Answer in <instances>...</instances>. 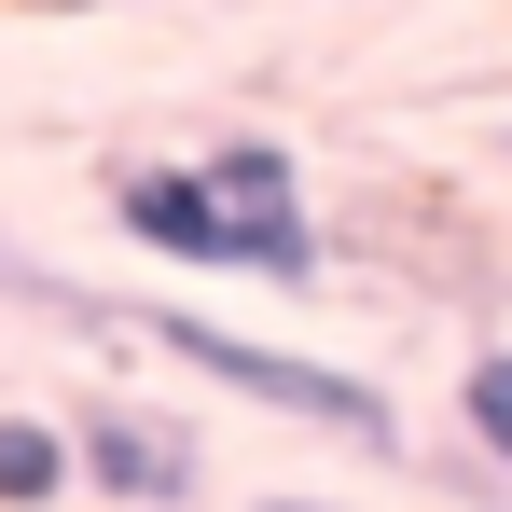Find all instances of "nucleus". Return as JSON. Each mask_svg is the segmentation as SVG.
Listing matches in <instances>:
<instances>
[{
  "mask_svg": "<svg viewBox=\"0 0 512 512\" xmlns=\"http://www.w3.org/2000/svg\"><path fill=\"white\" fill-rule=\"evenodd\" d=\"M111 222L194 277H277V291L319 277V208L277 139H222L194 167H111Z\"/></svg>",
  "mask_w": 512,
  "mask_h": 512,
  "instance_id": "1",
  "label": "nucleus"
},
{
  "mask_svg": "<svg viewBox=\"0 0 512 512\" xmlns=\"http://www.w3.org/2000/svg\"><path fill=\"white\" fill-rule=\"evenodd\" d=\"M125 333H139V346H167L180 374H208V388L263 402V416H305V429H333V443H360V457H402V416H388V388H374V374H346V360H305V346L222 333V319H194V305H139Z\"/></svg>",
  "mask_w": 512,
  "mask_h": 512,
  "instance_id": "2",
  "label": "nucleus"
},
{
  "mask_svg": "<svg viewBox=\"0 0 512 512\" xmlns=\"http://www.w3.org/2000/svg\"><path fill=\"white\" fill-rule=\"evenodd\" d=\"M70 485H97L111 512H180L194 499V443H180L167 416H139V402H97V416L70 429Z\"/></svg>",
  "mask_w": 512,
  "mask_h": 512,
  "instance_id": "3",
  "label": "nucleus"
},
{
  "mask_svg": "<svg viewBox=\"0 0 512 512\" xmlns=\"http://www.w3.org/2000/svg\"><path fill=\"white\" fill-rule=\"evenodd\" d=\"M56 499H70V429L0 416V512H56Z\"/></svg>",
  "mask_w": 512,
  "mask_h": 512,
  "instance_id": "4",
  "label": "nucleus"
},
{
  "mask_svg": "<svg viewBox=\"0 0 512 512\" xmlns=\"http://www.w3.org/2000/svg\"><path fill=\"white\" fill-rule=\"evenodd\" d=\"M457 429H471V443L512 471V346H485V360L457 374Z\"/></svg>",
  "mask_w": 512,
  "mask_h": 512,
  "instance_id": "5",
  "label": "nucleus"
},
{
  "mask_svg": "<svg viewBox=\"0 0 512 512\" xmlns=\"http://www.w3.org/2000/svg\"><path fill=\"white\" fill-rule=\"evenodd\" d=\"M250 512H333V499H250Z\"/></svg>",
  "mask_w": 512,
  "mask_h": 512,
  "instance_id": "6",
  "label": "nucleus"
},
{
  "mask_svg": "<svg viewBox=\"0 0 512 512\" xmlns=\"http://www.w3.org/2000/svg\"><path fill=\"white\" fill-rule=\"evenodd\" d=\"M56 14H70V0H56Z\"/></svg>",
  "mask_w": 512,
  "mask_h": 512,
  "instance_id": "7",
  "label": "nucleus"
},
{
  "mask_svg": "<svg viewBox=\"0 0 512 512\" xmlns=\"http://www.w3.org/2000/svg\"><path fill=\"white\" fill-rule=\"evenodd\" d=\"M499 153H512V139H499Z\"/></svg>",
  "mask_w": 512,
  "mask_h": 512,
  "instance_id": "8",
  "label": "nucleus"
}]
</instances>
